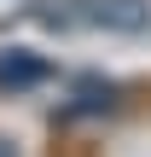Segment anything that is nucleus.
I'll list each match as a JSON object with an SVG mask.
<instances>
[{"label": "nucleus", "mask_w": 151, "mask_h": 157, "mask_svg": "<svg viewBox=\"0 0 151 157\" xmlns=\"http://www.w3.org/2000/svg\"><path fill=\"white\" fill-rule=\"evenodd\" d=\"M47 23H93V29H116V35H145L151 29V0H64L58 12H41Z\"/></svg>", "instance_id": "obj_1"}, {"label": "nucleus", "mask_w": 151, "mask_h": 157, "mask_svg": "<svg viewBox=\"0 0 151 157\" xmlns=\"http://www.w3.org/2000/svg\"><path fill=\"white\" fill-rule=\"evenodd\" d=\"M52 76V64L29 47H0V93H29Z\"/></svg>", "instance_id": "obj_2"}, {"label": "nucleus", "mask_w": 151, "mask_h": 157, "mask_svg": "<svg viewBox=\"0 0 151 157\" xmlns=\"http://www.w3.org/2000/svg\"><path fill=\"white\" fill-rule=\"evenodd\" d=\"M111 105H116V87L99 82V76H81V82H76V99L64 105V117H99V111H111Z\"/></svg>", "instance_id": "obj_3"}, {"label": "nucleus", "mask_w": 151, "mask_h": 157, "mask_svg": "<svg viewBox=\"0 0 151 157\" xmlns=\"http://www.w3.org/2000/svg\"><path fill=\"white\" fill-rule=\"evenodd\" d=\"M0 157H17V140L12 134H0Z\"/></svg>", "instance_id": "obj_4"}, {"label": "nucleus", "mask_w": 151, "mask_h": 157, "mask_svg": "<svg viewBox=\"0 0 151 157\" xmlns=\"http://www.w3.org/2000/svg\"><path fill=\"white\" fill-rule=\"evenodd\" d=\"M29 6H47V0H29Z\"/></svg>", "instance_id": "obj_5"}]
</instances>
